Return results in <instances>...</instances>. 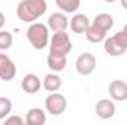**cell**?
I'll list each match as a JSON object with an SVG mask.
<instances>
[{"label":"cell","mask_w":127,"mask_h":125,"mask_svg":"<svg viewBox=\"0 0 127 125\" xmlns=\"http://www.w3.org/2000/svg\"><path fill=\"white\" fill-rule=\"evenodd\" d=\"M56 6L64 13H75V10L80 7V0H55Z\"/></svg>","instance_id":"obj_18"},{"label":"cell","mask_w":127,"mask_h":125,"mask_svg":"<svg viewBox=\"0 0 127 125\" xmlns=\"http://www.w3.org/2000/svg\"><path fill=\"white\" fill-rule=\"evenodd\" d=\"M41 85H43V84H41L40 78H38L35 74H27V75L22 78V81H21V87H22V90L27 94H35L40 90Z\"/></svg>","instance_id":"obj_11"},{"label":"cell","mask_w":127,"mask_h":125,"mask_svg":"<svg viewBox=\"0 0 127 125\" xmlns=\"http://www.w3.org/2000/svg\"><path fill=\"white\" fill-rule=\"evenodd\" d=\"M84 34H86V38L90 43H100V41H105V38H106V31L97 28L93 24H90V27L87 28V31Z\"/></svg>","instance_id":"obj_17"},{"label":"cell","mask_w":127,"mask_h":125,"mask_svg":"<svg viewBox=\"0 0 127 125\" xmlns=\"http://www.w3.org/2000/svg\"><path fill=\"white\" fill-rule=\"evenodd\" d=\"M89 27H90V22H89L87 16L83 15V13H75L69 19V28L75 34H84Z\"/></svg>","instance_id":"obj_10"},{"label":"cell","mask_w":127,"mask_h":125,"mask_svg":"<svg viewBox=\"0 0 127 125\" xmlns=\"http://www.w3.org/2000/svg\"><path fill=\"white\" fill-rule=\"evenodd\" d=\"M24 122H25V121H24L21 116H18V115H12V116L9 115V116H6V118H4V124H6V125H12V124L22 125Z\"/></svg>","instance_id":"obj_21"},{"label":"cell","mask_w":127,"mask_h":125,"mask_svg":"<svg viewBox=\"0 0 127 125\" xmlns=\"http://www.w3.org/2000/svg\"><path fill=\"white\" fill-rule=\"evenodd\" d=\"M4 22H6V19H4V15H3V13L0 12V30H1L3 27H4Z\"/></svg>","instance_id":"obj_23"},{"label":"cell","mask_w":127,"mask_h":125,"mask_svg":"<svg viewBox=\"0 0 127 125\" xmlns=\"http://www.w3.org/2000/svg\"><path fill=\"white\" fill-rule=\"evenodd\" d=\"M27 40L35 50H43L49 46V27L41 22H32L27 30Z\"/></svg>","instance_id":"obj_2"},{"label":"cell","mask_w":127,"mask_h":125,"mask_svg":"<svg viewBox=\"0 0 127 125\" xmlns=\"http://www.w3.org/2000/svg\"><path fill=\"white\" fill-rule=\"evenodd\" d=\"M66 104H68L66 97L61 93H56V91L50 93L46 97V100H44V106H46L47 113H50L53 116L62 115L64 112L66 110Z\"/></svg>","instance_id":"obj_4"},{"label":"cell","mask_w":127,"mask_h":125,"mask_svg":"<svg viewBox=\"0 0 127 125\" xmlns=\"http://www.w3.org/2000/svg\"><path fill=\"white\" fill-rule=\"evenodd\" d=\"M13 44V37L9 31H0V50H7Z\"/></svg>","instance_id":"obj_20"},{"label":"cell","mask_w":127,"mask_h":125,"mask_svg":"<svg viewBox=\"0 0 127 125\" xmlns=\"http://www.w3.org/2000/svg\"><path fill=\"white\" fill-rule=\"evenodd\" d=\"M41 84H43V87H44L46 91L53 93V91H58V90L61 88L62 80H61V77H59L58 74H53V72H52V74H47V75L43 78Z\"/></svg>","instance_id":"obj_15"},{"label":"cell","mask_w":127,"mask_h":125,"mask_svg":"<svg viewBox=\"0 0 127 125\" xmlns=\"http://www.w3.org/2000/svg\"><path fill=\"white\" fill-rule=\"evenodd\" d=\"M12 112V102L7 97L0 96V121H4L6 116H9Z\"/></svg>","instance_id":"obj_19"},{"label":"cell","mask_w":127,"mask_h":125,"mask_svg":"<svg viewBox=\"0 0 127 125\" xmlns=\"http://www.w3.org/2000/svg\"><path fill=\"white\" fill-rule=\"evenodd\" d=\"M75 69L80 75H90L96 69V58L92 53H81L75 61Z\"/></svg>","instance_id":"obj_5"},{"label":"cell","mask_w":127,"mask_h":125,"mask_svg":"<svg viewBox=\"0 0 127 125\" xmlns=\"http://www.w3.org/2000/svg\"><path fill=\"white\" fill-rule=\"evenodd\" d=\"M103 1H106V3H114V1H117V0H103Z\"/></svg>","instance_id":"obj_25"},{"label":"cell","mask_w":127,"mask_h":125,"mask_svg":"<svg viewBox=\"0 0 127 125\" xmlns=\"http://www.w3.org/2000/svg\"><path fill=\"white\" fill-rule=\"evenodd\" d=\"M46 10H47L46 0H22L18 4L16 13L22 22L32 24L37 22V19L46 13Z\"/></svg>","instance_id":"obj_1"},{"label":"cell","mask_w":127,"mask_h":125,"mask_svg":"<svg viewBox=\"0 0 127 125\" xmlns=\"http://www.w3.org/2000/svg\"><path fill=\"white\" fill-rule=\"evenodd\" d=\"M25 122L28 125H44L46 124V113L40 107H32L27 112Z\"/></svg>","instance_id":"obj_14"},{"label":"cell","mask_w":127,"mask_h":125,"mask_svg":"<svg viewBox=\"0 0 127 125\" xmlns=\"http://www.w3.org/2000/svg\"><path fill=\"white\" fill-rule=\"evenodd\" d=\"M121 1V6H123V9H126L127 10V0H120Z\"/></svg>","instance_id":"obj_24"},{"label":"cell","mask_w":127,"mask_h":125,"mask_svg":"<svg viewBox=\"0 0 127 125\" xmlns=\"http://www.w3.org/2000/svg\"><path fill=\"white\" fill-rule=\"evenodd\" d=\"M114 37H115V40L123 46V47H126L127 49V34L124 31H118L114 34Z\"/></svg>","instance_id":"obj_22"},{"label":"cell","mask_w":127,"mask_h":125,"mask_svg":"<svg viewBox=\"0 0 127 125\" xmlns=\"http://www.w3.org/2000/svg\"><path fill=\"white\" fill-rule=\"evenodd\" d=\"M103 49H105V52H106L109 56H112V58H117V56L124 55V53H126V50H127L126 47H123V46L115 40V37H114V35H112V37L105 38Z\"/></svg>","instance_id":"obj_13"},{"label":"cell","mask_w":127,"mask_h":125,"mask_svg":"<svg viewBox=\"0 0 127 125\" xmlns=\"http://www.w3.org/2000/svg\"><path fill=\"white\" fill-rule=\"evenodd\" d=\"M123 31H124V32H126V34H127V24H126V25H124V28H123Z\"/></svg>","instance_id":"obj_26"},{"label":"cell","mask_w":127,"mask_h":125,"mask_svg":"<svg viewBox=\"0 0 127 125\" xmlns=\"http://www.w3.org/2000/svg\"><path fill=\"white\" fill-rule=\"evenodd\" d=\"M46 62H47V66H49L53 72H61V71H64V69L66 68V55L49 52Z\"/></svg>","instance_id":"obj_12"},{"label":"cell","mask_w":127,"mask_h":125,"mask_svg":"<svg viewBox=\"0 0 127 125\" xmlns=\"http://www.w3.org/2000/svg\"><path fill=\"white\" fill-rule=\"evenodd\" d=\"M49 47L50 52L53 53H61V55H68L72 50V43L66 31H56L53 32L52 38L49 40Z\"/></svg>","instance_id":"obj_3"},{"label":"cell","mask_w":127,"mask_h":125,"mask_svg":"<svg viewBox=\"0 0 127 125\" xmlns=\"http://www.w3.org/2000/svg\"><path fill=\"white\" fill-rule=\"evenodd\" d=\"M93 25H96L97 28H100V30L108 32L114 27V18L109 13H99V15H96L95 19H93Z\"/></svg>","instance_id":"obj_16"},{"label":"cell","mask_w":127,"mask_h":125,"mask_svg":"<svg viewBox=\"0 0 127 125\" xmlns=\"http://www.w3.org/2000/svg\"><path fill=\"white\" fill-rule=\"evenodd\" d=\"M47 27L53 32L56 31H65L69 27V19L65 16L64 12H55L49 16L47 19Z\"/></svg>","instance_id":"obj_9"},{"label":"cell","mask_w":127,"mask_h":125,"mask_svg":"<svg viewBox=\"0 0 127 125\" xmlns=\"http://www.w3.org/2000/svg\"><path fill=\"white\" fill-rule=\"evenodd\" d=\"M16 75V66L13 61L0 52V80L3 81H12Z\"/></svg>","instance_id":"obj_6"},{"label":"cell","mask_w":127,"mask_h":125,"mask_svg":"<svg viewBox=\"0 0 127 125\" xmlns=\"http://www.w3.org/2000/svg\"><path fill=\"white\" fill-rule=\"evenodd\" d=\"M108 93L112 100L124 102L127 100V83L123 80H114L108 85Z\"/></svg>","instance_id":"obj_7"},{"label":"cell","mask_w":127,"mask_h":125,"mask_svg":"<svg viewBox=\"0 0 127 125\" xmlns=\"http://www.w3.org/2000/svg\"><path fill=\"white\" fill-rule=\"evenodd\" d=\"M95 112L100 119H111L115 115V104L111 99H102L96 103Z\"/></svg>","instance_id":"obj_8"}]
</instances>
